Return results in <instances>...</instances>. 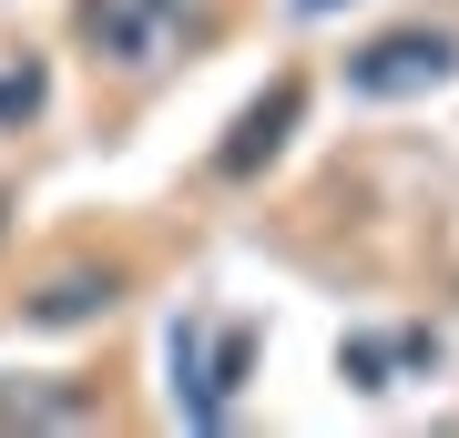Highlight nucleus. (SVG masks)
Here are the masks:
<instances>
[{"label":"nucleus","mask_w":459,"mask_h":438,"mask_svg":"<svg viewBox=\"0 0 459 438\" xmlns=\"http://www.w3.org/2000/svg\"><path fill=\"white\" fill-rule=\"evenodd\" d=\"M449 72H459V41H449V31H429V21H409V31H377L368 51H347V92H368V102L439 92Z\"/></svg>","instance_id":"1"},{"label":"nucleus","mask_w":459,"mask_h":438,"mask_svg":"<svg viewBox=\"0 0 459 438\" xmlns=\"http://www.w3.org/2000/svg\"><path fill=\"white\" fill-rule=\"evenodd\" d=\"M246 367H255V337L246 326H174V398H184V418L214 428L235 408V388H246Z\"/></svg>","instance_id":"2"},{"label":"nucleus","mask_w":459,"mask_h":438,"mask_svg":"<svg viewBox=\"0 0 459 438\" xmlns=\"http://www.w3.org/2000/svg\"><path fill=\"white\" fill-rule=\"evenodd\" d=\"M184 31V0H82V41L123 72H153Z\"/></svg>","instance_id":"3"},{"label":"nucleus","mask_w":459,"mask_h":438,"mask_svg":"<svg viewBox=\"0 0 459 438\" xmlns=\"http://www.w3.org/2000/svg\"><path fill=\"white\" fill-rule=\"evenodd\" d=\"M296 113H307V82H296V72H276V82H265V92L246 102V113H235V133L214 143V174H225V184H246L255 163H265V153H276L286 133H296Z\"/></svg>","instance_id":"4"},{"label":"nucleus","mask_w":459,"mask_h":438,"mask_svg":"<svg viewBox=\"0 0 459 438\" xmlns=\"http://www.w3.org/2000/svg\"><path fill=\"white\" fill-rule=\"evenodd\" d=\"M123 296V276L113 265H72V276H51L41 296H31V326H82V316H102Z\"/></svg>","instance_id":"5"},{"label":"nucleus","mask_w":459,"mask_h":438,"mask_svg":"<svg viewBox=\"0 0 459 438\" xmlns=\"http://www.w3.org/2000/svg\"><path fill=\"white\" fill-rule=\"evenodd\" d=\"M41 92H51V72L31 62V51H0V123H31Z\"/></svg>","instance_id":"6"},{"label":"nucleus","mask_w":459,"mask_h":438,"mask_svg":"<svg viewBox=\"0 0 459 438\" xmlns=\"http://www.w3.org/2000/svg\"><path fill=\"white\" fill-rule=\"evenodd\" d=\"M398 357H419V337H409V347H377V337H347V347H337V367H347V388H398V377H388Z\"/></svg>","instance_id":"7"}]
</instances>
